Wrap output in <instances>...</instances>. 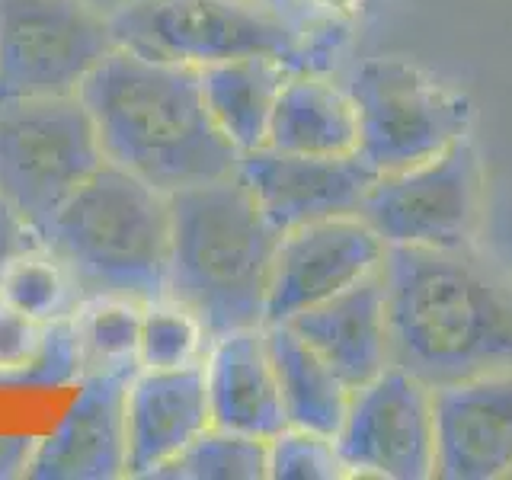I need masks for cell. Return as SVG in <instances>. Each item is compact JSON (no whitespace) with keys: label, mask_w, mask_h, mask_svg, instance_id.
<instances>
[{"label":"cell","mask_w":512,"mask_h":480,"mask_svg":"<svg viewBox=\"0 0 512 480\" xmlns=\"http://www.w3.org/2000/svg\"><path fill=\"white\" fill-rule=\"evenodd\" d=\"M391 365L429 388L512 368V272L477 240L388 247Z\"/></svg>","instance_id":"6da1fadb"},{"label":"cell","mask_w":512,"mask_h":480,"mask_svg":"<svg viewBox=\"0 0 512 480\" xmlns=\"http://www.w3.org/2000/svg\"><path fill=\"white\" fill-rule=\"evenodd\" d=\"M80 100L109 164L167 196L240 170L244 154L208 112L199 68L116 45L84 80Z\"/></svg>","instance_id":"7a4b0ae2"},{"label":"cell","mask_w":512,"mask_h":480,"mask_svg":"<svg viewBox=\"0 0 512 480\" xmlns=\"http://www.w3.org/2000/svg\"><path fill=\"white\" fill-rule=\"evenodd\" d=\"M279 237L240 170L170 192L167 295L186 304L212 340L263 327Z\"/></svg>","instance_id":"3957f363"},{"label":"cell","mask_w":512,"mask_h":480,"mask_svg":"<svg viewBox=\"0 0 512 480\" xmlns=\"http://www.w3.org/2000/svg\"><path fill=\"white\" fill-rule=\"evenodd\" d=\"M74 272L84 298L167 295L170 196L116 164L96 170L42 234Z\"/></svg>","instance_id":"277c9868"},{"label":"cell","mask_w":512,"mask_h":480,"mask_svg":"<svg viewBox=\"0 0 512 480\" xmlns=\"http://www.w3.org/2000/svg\"><path fill=\"white\" fill-rule=\"evenodd\" d=\"M103 164L80 93L0 100V196L39 237Z\"/></svg>","instance_id":"5b68a950"},{"label":"cell","mask_w":512,"mask_h":480,"mask_svg":"<svg viewBox=\"0 0 512 480\" xmlns=\"http://www.w3.org/2000/svg\"><path fill=\"white\" fill-rule=\"evenodd\" d=\"M116 42L189 68L244 55L292 61L304 32L272 0H122L109 13Z\"/></svg>","instance_id":"8992f818"},{"label":"cell","mask_w":512,"mask_h":480,"mask_svg":"<svg viewBox=\"0 0 512 480\" xmlns=\"http://www.w3.org/2000/svg\"><path fill=\"white\" fill-rule=\"evenodd\" d=\"M346 90L359 116L356 151L378 176L413 167L468 138L471 103L410 61H365Z\"/></svg>","instance_id":"52a82bcc"},{"label":"cell","mask_w":512,"mask_h":480,"mask_svg":"<svg viewBox=\"0 0 512 480\" xmlns=\"http://www.w3.org/2000/svg\"><path fill=\"white\" fill-rule=\"evenodd\" d=\"M116 45L93 0H0V100L80 93Z\"/></svg>","instance_id":"ba28073f"},{"label":"cell","mask_w":512,"mask_h":480,"mask_svg":"<svg viewBox=\"0 0 512 480\" xmlns=\"http://www.w3.org/2000/svg\"><path fill=\"white\" fill-rule=\"evenodd\" d=\"M484 212V167L471 138L420 164L381 173L362 218L388 247H464L477 240Z\"/></svg>","instance_id":"9c48e42d"},{"label":"cell","mask_w":512,"mask_h":480,"mask_svg":"<svg viewBox=\"0 0 512 480\" xmlns=\"http://www.w3.org/2000/svg\"><path fill=\"white\" fill-rule=\"evenodd\" d=\"M336 448L349 477L426 480L436 474V413L432 388L404 368L381 375L349 394Z\"/></svg>","instance_id":"30bf717a"},{"label":"cell","mask_w":512,"mask_h":480,"mask_svg":"<svg viewBox=\"0 0 512 480\" xmlns=\"http://www.w3.org/2000/svg\"><path fill=\"white\" fill-rule=\"evenodd\" d=\"M388 244L362 215L301 224L279 237L266 324H285L384 266Z\"/></svg>","instance_id":"8fae6325"},{"label":"cell","mask_w":512,"mask_h":480,"mask_svg":"<svg viewBox=\"0 0 512 480\" xmlns=\"http://www.w3.org/2000/svg\"><path fill=\"white\" fill-rule=\"evenodd\" d=\"M240 176L279 234L301 224L359 215L378 173L352 154H292L260 148L240 157Z\"/></svg>","instance_id":"7c38bea8"},{"label":"cell","mask_w":512,"mask_h":480,"mask_svg":"<svg viewBox=\"0 0 512 480\" xmlns=\"http://www.w3.org/2000/svg\"><path fill=\"white\" fill-rule=\"evenodd\" d=\"M436 474L493 480L512 474V368L432 388Z\"/></svg>","instance_id":"4fadbf2b"},{"label":"cell","mask_w":512,"mask_h":480,"mask_svg":"<svg viewBox=\"0 0 512 480\" xmlns=\"http://www.w3.org/2000/svg\"><path fill=\"white\" fill-rule=\"evenodd\" d=\"M212 426L205 368H138L125 394V477H154Z\"/></svg>","instance_id":"5bb4252c"},{"label":"cell","mask_w":512,"mask_h":480,"mask_svg":"<svg viewBox=\"0 0 512 480\" xmlns=\"http://www.w3.org/2000/svg\"><path fill=\"white\" fill-rule=\"evenodd\" d=\"M138 368L90 375L68 416L39 439L29 477L36 480H112L125 477V394Z\"/></svg>","instance_id":"9a60e30c"},{"label":"cell","mask_w":512,"mask_h":480,"mask_svg":"<svg viewBox=\"0 0 512 480\" xmlns=\"http://www.w3.org/2000/svg\"><path fill=\"white\" fill-rule=\"evenodd\" d=\"M285 324L298 330L333 365L349 391L362 388L391 365L384 266Z\"/></svg>","instance_id":"2e32d148"},{"label":"cell","mask_w":512,"mask_h":480,"mask_svg":"<svg viewBox=\"0 0 512 480\" xmlns=\"http://www.w3.org/2000/svg\"><path fill=\"white\" fill-rule=\"evenodd\" d=\"M202 368L212 426L247 432L266 442L288 426L266 327H244L215 336Z\"/></svg>","instance_id":"e0dca14e"},{"label":"cell","mask_w":512,"mask_h":480,"mask_svg":"<svg viewBox=\"0 0 512 480\" xmlns=\"http://www.w3.org/2000/svg\"><path fill=\"white\" fill-rule=\"evenodd\" d=\"M292 71L295 64L276 55H244L199 68L205 106L240 154L266 148L272 112Z\"/></svg>","instance_id":"ac0fdd59"},{"label":"cell","mask_w":512,"mask_h":480,"mask_svg":"<svg viewBox=\"0 0 512 480\" xmlns=\"http://www.w3.org/2000/svg\"><path fill=\"white\" fill-rule=\"evenodd\" d=\"M266 148L292 154H352L359 148V116L349 90L320 74L292 71L272 112Z\"/></svg>","instance_id":"d6986e66"},{"label":"cell","mask_w":512,"mask_h":480,"mask_svg":"<svg viewBox=\"0 0 512 480\" xmlns=\"http://www.w3.org/2000/svg\"><path fill=\"white\" fill-rule=\"evenodd\" d=\"M263 327L288 426L324 432V436L336 439L352 394L346 381L333 372V365L298 330L288 324Z\"/></svg>","instance_id":"ffe728a7"},{"label":"cell","mask_w":512,"mask_h":480,"mask_svg":"<svg viewBox=\"0 0 512 480\" xmlns=\"http://www.w3.org/2000/svg\"><path fill=\"white\" fill-rule=\"evenodd\" d=\"M141 314L144 301L116 295H90L77 304L68 320V333L80 381L90 375L138 368Z\"/></svg>","instance_id":"44dd1931"},{"label":"cell","mask_w":512,"mask_h":480,"mask_svg":"<svg viewBox=\"0 0 512 480\" xmlns=\"http://www.w3.org/2000/svg\"><path fill=\"white\" fill-rule=\"evenodd\" d=\"M0 301L39 324H64L84 301V292L64 260L42 240L16 253L0 272Z\"/></svg>","instance_id":"7402d4cb"},{"label":"cell","mask_w":512,"mask_h":480,"mask_svg":"<svg viewBox=\"0 0 512 480\" xmlns=\"http://www.w3.org/2000/svg\"><path fill=\"white\" fill-rule=\"evenodd\" d=\"M154 477L170 480H260L269 477V442L208 426Z\"/></svg>","instance_id":"603a6c76"},{"label":"cell","mask_w":512,"mask_h":480,"mask_svg":"<svg viewBox=\"0 0 512 480\" xmlns=\"http://www.w3.org/2000/svg\"><path fill=\"white\" fill-rule=\"evenodd\" d=\"M212 346L205 324L170 295L144 301L138 368H186L205 362Z\"/></svg>","instance_id":"cb8c5ba5"},{"label":"cell","mask_w":512,"mask_h":480,"mask_svg":"<svg viewBox=\"0 0 512 480\" xmlns=\"http://www.w3.org/2000/svg\"><path fill=\"white\" fill-rule=\"evenodd\" d=\"M272 480H340L349 477L333 436L301 426H285L269 439Z\"/></svg>","instance_id":"d4e9b609"},{"label":"cell","mask_w":512,"mask_h":480,"mask_svg":"<svg viewBox=\"0 0 512 480\" xmlns=\"http://www.w3.org/2000/svg\"><path fill=\"white\" fill-rule=\"evenodd\" d=\"M48 324H39L0 301V375H29L48 343Z\"/></svg>","instance_id":"484cf974"},{"label":"cell","mask_w":512,"mask_h":480,"mask_svg":"<svg viewBox=\"0 0 512 480\" xmlns=\"http://www.w3.org/2000/svg\"><path fill=\"white\" fill-rule=\"evenodd\" d=\"M39 234L29 228V224L16 215V208L0 196V272L13 260L16 253H23L26 247L39 244Z\"/></svg>","instance_id":"4316f807"},{"label":"cell","mask_w":512,"mask_h":480,"mask_svg":"<svg viewBox=\"0 0 512 480\" xmlns=\"http://www.w3.org/2000/svg\"><path fill=\"white\" fill-rule=\"evenodd\" d=\"M39 436H0V480L29 477V464L36 458Z\"/></svg>","instance_id":"83f0119b"},{"label":"cell","mask_w":512,"mask_h":480,"mask_svg":"<svg viewBox=\"0 0 512 480\" xmlns=\"http://www.w3.org/2000/svg\"><path fill=\"white\" fill-rule=\"evenodd\" d=\"M320 7H330V10H346L352 0H317Z\"/></svg>","instance_id":"f1b7e54d"}]
</instances>
